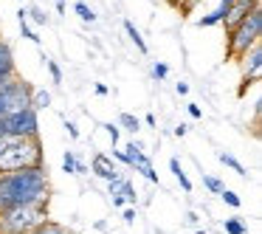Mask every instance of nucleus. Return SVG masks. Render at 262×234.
<instances>
[{"instance_id": "nucleus-1", "label": "nucleus", "mask_w": 262, "mask_h": 234, "mask_svg": "<svg viewBox=\"0 0 262 234\" xmlns=\"http://www.w3.org/2000/svg\"><path fill=\"white\" fill-rule=\"evenodd\" d=\"M48 172L46 166H26L14 172H0V211L12 206H48Z\"/></svg>"}, {"instance_id": "nucleus-2", "label": "nucleus", "mask_w": 262, "mask_h": 234, "mask_svg": "<svg viewBox=\"0 0 262 234\" xmlns=\"http://www.w3.org/2000/svg\"><path fill=\"white\" fill-rule=\"evenodd\" d=\"M48 220V206H12L0 211V234H31Z\"/></svg>"}, {"instance_id": "nucleus-3", "label": "nucleus", "mask_w": 262, "mask_h": 234, "mask_svg": "<svg viewBox=\"0 0 262 234\" xmlns=\"http://www.w3.org/2000/svg\"><path fill=\"white\" fill-rule=\"evenodd\" d=\"M26 166H42V144L40 136L14 141L9 150L0 153V172H14Z\"/></svg>"}, {"instance_id": "nucleus-4", "label": "nucleus", "mask_w": 262, "mask_h": 234, "mask_svg": "<svg viewBox=\"0 0 262 234\" xmlns=\"http://www.w3.org/2000/svg\"><path fill=\"white\" fill-rule=\"evenodd\" d=\"M259 40H262V6H254L248 12V17H245L237 29L228 31V57L239 59L254 42H259Z\"/></svg>"}, {"instance_id": "nucleus-5", "label": "nucleus", "mask_w": 262, "mask_h": 234, "mask_svg": "<svg viewBox=\"0 0 262 234\" xmlns=\"http://www.w3.org/2000/svg\"><path fill=\"white\" fill-rule=\"evenodd\" d=\"M0 136H6V138H34V136H40L37 113L31 108H26V110H20V113L3 116V119H0Z\"/></svg>"}, {"instance_id": "nucleus-6", "label": "nucleus", "mask_w": 262, "mask_h": 234, "mask_svg": "<svg viewBox=\"0 0 262 234\" xmlns=\"http://www.w3.org/2000/svg\"><path fill=\"white\" fill-rule=\"evenodd\" d=\"M31 91H34V88H31L29 82H20L17 76H14L12 82H6V85L0 88V119L31 108L29 104L31 102Z\"/></svg>"}, {"instance_id": "nucleus-7", "label": "nucleus", "mask_w": 262, "mask_h": 234, "mask_svg": "<svg viewBox=\"0 0 262 234\" xmlns=\"http://www.w3.org/2000/svg\"><path fill=\"white\" fill-rule=\"evenodd\" d=\"M243 76H245V85H251V79H256L262 71V40L254 42V46L248 48V51L243 54Z\"/></svg>"}, {"instance_id": "nucleus-8", "label": "nucleus", "mask_w": 262, "mask_h": 234, "mask_svg": "<svg viewBox=\"0 0 262 234\" xmlns=\"http://www.w3.org/2000/svg\"><path fill=\"white\" fill-rule=\"evenodd\" d=\"M254 6H259V0H234V6L228 9L226 20H223V26H226V31L237 29V26L243 23L245 17H248V12H251Z\"/></svg>"}, {"instance_id": "nucleus-9", "label": "nucleus", "mask_w": 262, "mask_h": 234, "mask_svg": "<svg viewBox=\"0 0 262 234\" xmlns=\"http://www.w3.org/2000/svg\"><path fill=\"white\" fill-rule=\"evenodd\" d=\"M93 172H96L102 181H107V183L116 181V178H121V172L113 166V158H110V155H104V153L93 155Z\"/></svg>"}, {"instance_id": "nucleus-10", "label": "nucleus", "mask_w": 262, "mask_h": 234, "mask_svg": "<svg viewBox=\"0 0 262 234\" xmlns=\"http://www.w3.org/2000/svg\"><path fill=\"white\" fill-rule=\"evenodd\" d=\"M130 166L136 172H141L147 181H152V183H158V172H155V166H152V161H149V155L147 153H141V155H136V158L130 161Z\"/></svg>"}, {"instance_id": "nucleus-11", "label": "nucleus", "mask_w": 262, "mask_h": 234, "mask_svg": "<svg viewBox=\"0 0 262 234\" xmlns=\"http://www.w3.org/2000/svg\"><path fill=\"white\" fill-rule=\"evenodd\" d=\"M0 74L14 76V54L9 48V42H3V40H0Z\"/></svg>"}, {"instance_id": "nucleus-12", "label": "nucleus", "mask_w": 262, "mask_h": 234, "mask_svg": "<svg viewBox=\"0 0 262 234\" xmlns=\"http://www.w3.org/2000/svg\"><path fill=\"white\" fill-rule=\"evenodd\" d=\"M31 110H34V113H37V110H48V108H51V93H48V91H31Z\"/></svg>"}, {"instance_id": "nucleus-13", "label": "nucleus", "mask_w": 262, "mask_h": 234, "mask_svg": "<svg viewBox=\"0 0 262 234\" xmlns=\"http://www.w3.org/2000/svg\"><path fill=\"white\" fill-rule=\"evenodd\" d=\"M124 31H127V37H130L133 42H136V48L141 54H147V42H144V37H141V31L136 29V23L133 20H124Z\"/></svg>"}, {"instance_id": "nucleus-14", "label": "nucleus", "mask_w": 262, "mask_h": 234, "mask_svg": "<svg viewBox=\"0 0 262 234\" xmlns=\"http://www.w3.org/2000/svg\"><path fill=\"white\" fill-rule=\"evenodd\" d=\"M169 169H172V175L178 178V183L183 186V192H192V181H189L186 172L181 169V161H178V158H169Z\"/></svg>"}, {"instance_id": "nucleus-15", "label": "nucleus", "mask_w": 262, "mask_h": 234, "mask_svg": "<svg viewBox=\"0 0 262 234\" xmlns=\"http://www.w3.org/2000/svg\"><path fill=\"white\" fill-rule=\"evenodd\" d=\"M119 127H124L127 133H133V136H136V133L141 130V119H138V116H133V113H121L119 116Z\"/></svg>"}, {"instance_id": "nucleus-16", "label": "nucleus", "mask_w": 262, "mask_h": 234, "mask_svg": "<svg viewBox=\"0 0 262 234\" xmlns=\"http://www.w3.org/2000/svg\"><path fill=\"white\" fill-rule=\"evenodd\" d=\"M74 12L79 14L82 23H96V12H93L88 3H82V0H76V3H74Z\"/></svg>"}, {"instance_id": "nucleus-17", "label": "nucleus", "mask_w": 262, "mask_h": 234, "mask_svg": "<svg viewBox=\"0 0 262 234\" xmlns=\"http://www.w3.org/2000/svg\"><path fill=\"white\" fill-rule=\"evenodd\" d=\"M29 12V17H31V23H37V26H48L51 20H48V14H46V9L42 6H31V9H26Z\"/></svg>"}, {"instance_id": "nucleus-18", "label": "nucleus", "mask_w": 262, "mask_h": 234, "mask_svg": "<svg viewBox=\"0 0 262 234\" xmlns=\"http://www.w3.org/2000/svg\"><path fill=\"white\" fill-rule=\"evenodd\" d=\"M203 186L209 189L211 195H220L223 189H226V183H223L220 178H214V175H206V172H203Z\"/></svg>"}, {"instance_id": "nucleus-19", "label": "nucleus", "mask_w": 262, "mask_h": 234, "mask_svg": "<svg viewBox=\"0 0 262 234\" xmlns=\"http://www.w3.org/2000/svg\"><path fill=\"white\" fill-rule=\"evenodd\" d=\"M220 161H223V164H226V166H231V169H234V172H237V175H243V178H245V175H248V172H245V166H243V164H239V161H237V158H234V155H231V153H220Z\"/></svg>"}, {"instance_id": "nucleus-20", "label": "nucleus", "mask_w": 262, "mask_h": 234, "mask_svg": "<svg viewBox=\"0 0 262 234\" xmlns=\"http://www.w3.org/2000/svg\"><path fill=\"white\" fill-rule=\"evenodd\" d=\"M31 234H65V226H59V223H54V220H46L37 231H31Z\"/></svg>"}, {"instance_id": "nucleus-21", "label": "nucleus", "mask_w": 262, "mask_h": 234, "mask_svg": "<svg viewBox=\"0 0 262 234\" xmlns=\"http://www.w3.org/2000/svg\"><path fill=\"white\" fill-rule=\"evenodd\" d=\"M42 59H46V68H48V74H51V79L57 82V85H62V68H59L54 59H48L46 54H42Z\"/></svg>"}, {"instance_id": "nucleus-22", "label": "nucleus", "mask_w": 262, "mask_h": 234, "mask_svg": "<svg viewBox=\"0 0 262 234\" xmlns=\"http://www.w3.org/2000/svg\"><path fill=\"white\" fill-rule=\"evenodd\" d=\"M121 198H124V203H130V206H136V200H138V195H136V189H133V183L124 178V183H121Z\"/></svg>"}, {"instance_id": "nucleus-23", "label": "nucleus", "mask_w": 262, "mask_h": 234, "mask_svg": "<svg viewBox=\"0 0 262 234\" xmlns=\"http://www.w3.org/2000/svg\"><path fill=\"white\" fill-rule=\"evenodd\" d=\"M62 172H68V175L76 172V153L74 150H68V153L62 155Z\"/></svg>"}, {"instance_id": "nucleus-24", "label": "nucleus", "mask_w": 262, "mask_h": 234, "mask_svg": "<svg viewBox=\"0 0 262 234\" xmlns=\"http://www.w3.org/2000/svg\"><path fill=\"white\" fill-rule=\"evenodd\" d=\"M17 23H20V34H23L26 40H31L34 46H40V37H37V31H31L29 20H17Z\"/></svg>"}, {"instance_id": "nucleus-25", "label": "nucleus", "mask_w": 262, "mask_h": 234, "mask_svg": "<svg viewBox=\"0 0 262 234\" xmlns=\"http://www.w3.org/2000/svg\"><path fill=\"white\" fill-rule=\"evenodd\" d=\"M220 198H223V203H228L231 209H239V203H243V200H239V195H237V192H231V189H223Z\"/></svg>"}, {"instance_id": "nucleus-26", "label": "nucleus", "mask_w": 262, "mask_h": 234, "mask_svg": "<svg viewBox=\"0 0 262 234\" xmlns=\"http://www.w3.org/2000/svg\"><path fill=\"white\" fill-rule=\"evenodd\" d=\"M223 228H226L228 234H245V231H248V228H245V223L234 220V217H231V220H226V223H223Z\"/></svg>"}, {"instance_id": "nucleus-27", "label": "nucleus", "mask_w": 262, "mask_h": 234, "mask_svg": "<svg viewBox=\"0 0 262 234\" xmlns=\"http://www.w3.org/2000/svg\"><path fill=\"white\" fill-rule=\"evenodd\" d=\"M104 127V133H107V138H110V144H113V150H116V144H119V124H102Z\"/></svg>"}, {"instance_id": "nucleus-28", "label": "nucleus", "mask_w": 262, "mask_h": 234, "mask_svg": "<svg viewBox=\"0 0 262 234\" xmlns=\"http://www.w3.org/2000/svg\"><path fill=\"white\" fill-rule=\"evenodd\" d=\"M166 76H169V68H166L164 62H155L152 65V79H158V82H164Z\"/></svg>"}, {"instance_id": "nucleus-29", "label": "nucleus", "mask_w": 262, "mask_h": 234, "mask_svg": "<svg viewBox=\"0 0 262 234\" xmlns=\"http://www.w3.org/2000/svg\"><path fill=\"white\" fill-rule=\"evenodd\" d=\"M121 217H124V223H127V226H130V223H136V206H127V209H124V215H121Z\"/></svg>"}, {"instance_id": "nucleus-30", "label": "nucleus", "mask_w": 262, "mask_h": 234, "mask_svg": "<svg viewBox=\"0 0 262 234\" xmlns=\"http://www.w3.org/2000/svg\"><path fill=\"white\" fill-rule=\"evenodd\" d=\"M14 141H23V138H6V136H0V153H3V150H9Z\"/></svg>"}, {"instance_id": "nucleus-31", "label": "nucleus", "mask_w": 262, "mask_h": 234, "mask_svg": "<svg viewBox=\"0 0 262 234\" xmlns=\"http://www.w3.org/2000/svg\"><path fill=\"white\" fill-rule=\"evenodd\" d=\"M65 130H68V136L74 138V141L79 138V130H76V124H74V121H65Z\"/></svg>"}, {"instance_id": "nucleus-32", "label": "nucleus", "mask_w": 262, "mask_h": 234, "mask_svg": "<svg viewBox=\"0 0 262 234\" xmlns=\"http://www.w3.org/2000/svg\"><path fill=\"white\" fill-rule=\"evenodd\" d=\"M189 116H192V119H203V110H200V104H189Z\"/></svg>"}, {"instance_id": "nucleus-33", "label": "nucleus", "mask_w": 262, "mask_h": 234, "mask_svg": "<svg viewBox=\"0 0 262 234\" xmlns=\"http://www.w3.org/2000/svg\"><path fill=\"white\" fill-rule=\"evenodd\" d=\"M198 3H200V0H181V9H183V12H192Z\"/></svg>"}, {"instance_id": "nucleus-34", "label": "nucleus", "mask_w": 262, "mask_h": 234, "mask_svg": "<svg viewBox=\"0 0 262 234\" xmlns=\"http://www.w3.org/2000/svg\"><path fill=\"white\" fill-rule=\"evenodd\" d=\"M175 91H178V96H186V93H189V85H186V82H178Z\"/></svg>"}, {"instance_id": "nucleus-35", "label": "nucleus", "mask_w": 262, "mask_h": 234, "mask_svg": "<svg viewBox=\"0 0 262 234\" xmlns=\"http://www.w3.org/2000/svg\"><path fill=\"white\" fill-rule=\"evenodd\" d=\"M172 133H175L178 138H183V136H186V133H189V127H186V124H178V127H175V130H172Z\"/></svg>"}, {"instance_id": "nucleus-36", "label": "nucleus", "mask_w": 262, "mask_h": 234, "mask_svg": "<svg viewBox=\"0 0 262 234\" xmlns=\"http://www.w3.org/2000/svg\"><path fill=\"white\" fill-rule=\"evenodd\" d=\"M110 200H113V206H116V209H121V206H124V198H121V195H113Z\"/></svg>"}, {"instance_id": "nucleus-37", "label": "nucleus", "mask_w": 262, "mask_h": 234, "mask_svg": "<svg viewBox=\"0 0 262 234\" xmlns=\"http://www.w3.org/2000/svg\"><path fill=\"white\" fill-rule=\"evenodd\" d=\"M96 93H99V96H107V85H102V82H99V85H96Z\"/></svg>"}, {"instance_id": "nucleus-38", "label": "nucleus", "mask_w": 262, "mask_h": 234, "mask_svg": "<svg viewBox=\"0 0 262 234\" xmlns=\"http://www.w3.org/2000/svg\"><path fill=\"white\" fill-rule=\"evenodd\" d=\"M57 3V14H65V0H54Z\"/></svg>"}, {"instance_id": "nucleus-39", "label": "nucleus", "mask_w": 262, "mask_h": 234, "mask_svg": "<svg viewBox=\"0 0 262 234\" xmlns=\"http://www.w3.org/2000/svg\"><path fill=\"white\" fill-rule=\"evenodd\" d=\"M144 121H147V127H155V116H152V113L144 116Z\"/></svg>"}, {"instance_id": "nucleus-40", "label": "nucleus", "mask_w": 262, "mask_h": 234, "mask_svg": "<svg viewBox=\"0 0 262 234\" xmlns=\"http://www.w3.org/2000/svg\"><path fill=\"white\" fill-rule=\"evenodd\" d=\"M12 79H14V76H6V74H0V88L6 85V82H12Z\"/></svg>"}, {"instance_id": "nucleus-41", "label": "nucleus", "mask_w": 262, "mask_h": 234, "mask_svg": "<svg viewBox=\"0 0 262 234\" xmlns=\"http://www.w3.org/2000/svg\"><path fill=\"white\" fill-rule=\"evenodd\" d=\"M166 3H169V6H181V0H166Z\"/></svg>"}, {"instance_id": "nucleus-42", "label": "nucleus", "mask_w": 262, "mask_h": 234, "mask_svg": "<svg viewBox=\"0 0 262 234\" xmlns=\"http://www.w3.org/2000/svg\"><path fill=\"white\" fill-rule=\"evenodd\" d=\"M194 234H206V228H198V231H194Z\"/></svg>"}, {"instance_id": "nucleus-43", "label": "nucleus", "mask_w": 262, "mask_h": 234, "mask_svg": "<svg viewBox=\"0 0 262 234\" xmlns=\"http://www.w3.org/2000/svg\"><path fill=\"white\" fill-rule=\"evenodd\" d=\"M65 234H76V231H68V228H65Z\"/></svg>"}, {"instance_id": "nucleus-44", "label": "nucleus", "mask_w": 262, "mask_h": 234, "mask_svg": "<svg viewBox=\"0 0 262 234\" xmlns=\"http://www.w3.org/2000/svg\"><path fill=\"white\" fill-rule=\"evenodd\" d=\"M20 3H26V0H20Z\"/></svg>"}]
</instances>
